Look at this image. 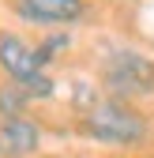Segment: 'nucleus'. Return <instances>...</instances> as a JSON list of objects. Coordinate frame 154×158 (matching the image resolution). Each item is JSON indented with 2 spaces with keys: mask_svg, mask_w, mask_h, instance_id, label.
I'll return each instance as SVG.
<instances>
[{
  "mask_svg": "<svg viewBox=\"0 0 154 158\" xmlns=\"http://www.w3.org/2000/svg\"><path fill=\"white\" fill-rule=\"evenodd\" d=\"M83 128H87V135H94L98 143H113V147H132V143H139L143 135H147L143 113H136L128 102H120V98L90 106Z\"/></svg>",
  "mask_w": 154,
  "mask_h": 158,
  "instance_id": "obj_1",
  "label": "nucleus"
},
{
  "mask_svg": "<svg viewBox=\"0 0 154 158\" xmlns=\"http://www.w3.org/2000/svg\"><path fill=\"white\" fill-rule=\"evenodd\" d=\"M102 79L120 98L154 94V60H147L143 53H132V49H117V53H109V60L102 68Z\"/></svg>",
  "mask_w": 154,
  "mask_h": 158,
  "instance_id": "obj_2",
  "label": "nucleus"
},
{
  "mask_svg": "<svg viewBox=\"0 0 154 158\" xmlns=\"http://www.w3.org/2000/svg\"><path fill=\"white\" fill-rule=\"evenodd\" d=\"M0 68H4L26 94H38V98H49L53 94V79L42 72V60L38 53L15 34H0Z\"/></svg>",
  "mask_w": 154,
  "mask_h": 158,
  "instance_id": "obj_3",
  "label": "nucleus"
},
{
  "mask_svg": "<svg viewBox=\"0 0 154 158\" xmlns=\"http://www.w3.org/2000/svg\"><path fill=\"white\" fill-rule=\"evenodd\" d=\"M15 15L30 23H75L83 19V0H11Z\"/></svg>",
  "mask_w": 154,
  "mask_h": 158,
  "instance_id": "obj_4",
  "label": "nucleus"
},
{
  "mask_svg": "<svg viewBox=\"0 0 154 158\" xmlns=\"http://www.w3.org/2000/svg\"><path fill=\"white\" fill-rule=\"evenodd\" d=\"M0 151L8 158H19V154H30L38 151V128L23 117H15V121H4L0 124Z\"/></svg>",
  "mask_w": 154,
  "mask_h": 158,
  "instance_id": "obj_5",
  "label": "nucleus"
},
{
  "mask_svg": "<svg viewBox=\"0 0 154 158\" xmlns=\"http://www.w3.org/2000/svg\"><path fill=\"white\" fill-rule=\"evenodd\" d=\"M26 98L30 94L19 83H4V87H0V113H4V121H15V117L26 109Z\"/></svg>",
  "mask_w": 154,
  "mask_h": 158,
  "instance_id": "obj_6",
  "label": "nucleus"
}]
</instances>
